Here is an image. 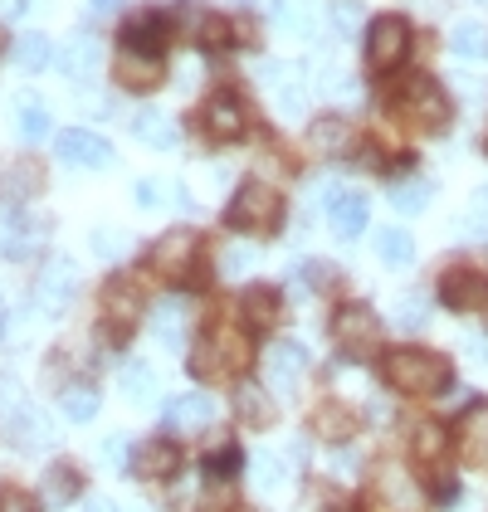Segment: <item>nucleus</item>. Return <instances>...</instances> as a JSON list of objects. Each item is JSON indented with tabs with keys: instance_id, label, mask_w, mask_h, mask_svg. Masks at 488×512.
Masks as SVG:
<instances>
[{
	"instance_id": "1",
	"label": "nucleus",
	"mask_w": 488,
	"mask_h": 512,
	"mask_svg": "<svg viewBox=\"0 0 488 512\" xmlns=\"http://www.w3.org/2000/svg\"><path fill=\"white\" fill-rule=\"evenodd\" d=\"M386 381L401 395H435L449 386V361L425 347H401L386 356Z\"/></svg>"
},
{
	"instance_id": "2",
	"label": "nucleus",
	"mask_w": 488,
	"mask_h": 512,
	"mask_svg": "<svg viewBox=\"0 0 488 512\" xmlns=\"http://www.w3.org/2000/svg\"><path fill=\"white\" fill-rule=\"evenodd\" d=\"M284 220V196L269 181H244V191L230 200V225L249 235H269Z\"/></svg>"
},
{
	"instance_id": "3",
	"label": "nucleus",
	"mask_w": 488,
	"mask_h": 512,
	"mask_svg": "<svg viewBox=\"0 0 488 512\" xmlns=\"http://www.w3.org/2000/svg\"><path fill=\"white\" fill-rule=\"evenodd\" d=\"M74 298H79V264H74L69 254L44 259L40 278H35V308L49 317H59L74 308Z\"/></svg>"
},
{
	"instance_id": "4",
	"label": "nucleus",
	"mask_w": 488,
	"mask_h": 512,
	"mask_svg": "<svg viewBox=\"0 0 488 512\" xmlns=\"http://www.w3.org/2000/svg\"><path fill=\"white\" fill-rule=\"evenodd\" d=\"M332 337H337V347L347 356H371L381 347V317L371 313L366 303H347L332 317Z\"/></svg>"
},
{
	"instance_id": "5",
	"label": "nucleus",
	"mask_w": 488,
	"mask_h": 512,
	"mask_svg": "<svg viewBox=\"0 0 488 512\" xmlns=\"http://www.w3.org/2000/svg\"><path fill=\"white\" fill-rule=\"evenodd\" d=\"M396 103H401V118L415 122V127H425V132H440L449 122V98L435 79H410Z\"/></svg>"
},
{
	"instance_id": "6",
	"label": "nucleus",
	"mask_w": 488,
	"mask_h": 512,
	"mask_svg": "<svg viewBox=\"0 0 488 512\" xmlns=\"http://www.w3.org/2000/svg\"><path fill=\"white\" fill-rule=\"evenodd\" d=\"M410 54V25L401 15H381V20H371V35H366V64L371 69H396V64H406Z\"/></svg>"
},
{
	"instance_id": "7",
	"label": "nucleus",
	"mask_w": 488,
	"mask_h": 512,
	"mask_svg": "<svg viewBox=\"0 0 488 512\" xmlns=\"http://www.w3.org/2000/svg\"><path fill=\"white\" fill-rule=\"evenodd\" d=\"M244 361H249V342L240 332H215V337H205L201 352L191 356L196 376H230V371H244Z\"/></svg>"
},
{
	"instance_id": "8",
	"label": "nucleus",
	"mask_w": 488,
	"mask_h": 512,
	"mask_svg": "<svg viewBox=\"0 0 488 512\" xmlns=\"http://www.w3.org/2000/svg\"><path fill=\"white\" fill-rule=\"evenodd\" d=\"M201 254V235L196 230H166L157 244H152V269L162 278H186L191 264Z\"/></svg>"
},
{
	"instance_id": "9",
	"label": "nucleus",
	"mask_w": 488,
	"mask_h": 512,
	"mask_svg": "<svg viewBox=\"0 0 488 512\" xmlns=\"http://www.w3.org/2000/svg\"><path fill=\"white\" fill-rule=\"evenodd\" d=\"M201 127H205L210 142H240L244 137V103L235 98V93H215V98H205Z\"/></svg>"
},
{
	"instance_id": "10",
	"label": "nucleus",
	"mask_w": 488,
	"mask_h": 512,
	"mask_svg": "<svg viewBox=\"0 0 488 512\" xmlns=\"http://www.w3.org/2000/svg\"><path fill=\"white\" fill-rule=\"evenodd\" d=\"M54 157L64 161V166H108V161H113V147H108L98 132H88V127H69V132H59Z\"/></svg>"
},
{
	"instance_id": "11",
	"label": "nucleus",
	"mask_w": 488,
	"mask_h": 512,
	"mask_svg": "<svg viewBox=\"0 0 488 512\" xmlns=\"http://www.w3.org/2000/svg\"><path fill=\"white\" fill-rule=\"evenodd\" d=\"M118 79H122V88H132V93H152V88H157V83L166 79L162 54H152V49H132V44H122Z\"/></svg>"
},
{
	"instance_id": "12",
	"label": "nucleus",
	"mask_w": 488,
	"mask_h": 512,
	"mask_svg": "<svg viewBox=\"0 0 488 512\" xmlns=\"http://www.w3.org/2000/svg\"><path fill=\"white\" fill-rule=\"evenodd\" d=\"M210 420H215V400L201 391L191 395H176V400H166L162 410V425L176 434H196V430H210Z\"/></svg>"
},
{
	"instance_id": "13",
	"label": "nucleus",
	"mask_w": 488,
	"mask_h": 512,
	"mask_svg": "<svg viewBox=\"0 0 488 512\" xmlns=\"http://www.w3.org/2000/svg\"><path fill=\"white\" fill-rule=\"evenodd\" d=\"M303 371H308V352L298 347V342H274L269 352H264V376L279 386V391H298V381H303Z\"/></svg>"
},
{
	"instance_id": "14",
	"label": "nucleus",
	"mask_w": 488,
	"mask_h": 512,
	"mask_svg": "<svg viewBox=\"0 0 488 512\" xmlns=\"http://www.w3.org/2000/svg\"><path fill=\"white\" fill-rule=\"evenodd\" d=\"M454 444H459V454H464L469 464L488 469V405H469V410L459 415Z\"/></svg>"
},
{
	"instance_id": "15",
	"label": "nucleus",
	"mask_w": 488,
	"mask_h": 512,
	"mask_svg": "<svg viewBox=\"0 0 488 512\" xmlns=\"http://www.w3.org/2000/svg\"><path fill=\"white\" fill-rule=\"evenodd\" d=\"M440 293H445L449 308H459V313L488 308V278L479 274V269H454V274H445Z\"/></svg>"
},
{
	"instance_id": "16",
	"label": "nucleus",
	"mask_w": 488,
	"mask_h": 512,
	"mask_svg": "<svg viewBox=\"0 0 488 512\" xmlns=\"http://www.w3.org/2000/svg\"><path fill=\"white\" fill-rule=\"evenodd\" d=\"M98 64H103V49H98V40L93 35H74V40L59 49V74L64 79H93L98 74Z\"/></svg>"
},
{
	"instance_id": "17",
	"label": "nucleus",
	"mask_w": 488,
	"mask_h": 512,
	"mask_svg": "<svg viewBox=\"0 0 488 512\" xmlns=\"http://www.w3.org/2000/svg\"><path fill=\"white\" fill-rule=\"evenodd\" d=\"M152 342L166 352H181L186 347V303L181 298H162L157 313H152Z\"/></svg>"
},
{
	"instance_id": "18",
	"label": "nucleus",
	"mask_w": 488,
	"mask_h": 512,
	"mask_svg": "<svg viewBox=\"0 0 488 512\" xmlns=\"http://www.w3.org/2000/svg\"><path fill=\"white\" fill-rule=\"evenodd\" d=\"M132 132H137V142H142V147H152V152H176V147H181L176 122L166 118V113H157V108L137 113V118H132Z\"/></svg>"
},
{
	"instance_id": "19",
	"label": "nucleus",
	"mask_w": 488,
	"mask_h": 512,
	"mask_svg": "<svg viewBox=\"0 0 488 512\" xmlns=\"http://www.w3.org/2000/svg\"><path fill=\"white\" fill-rule=\"evenodd\" d=\"M235 410H240V420L249 430H269L274 425V400H269V391L259 381H240L235 386Z\"/></svg>"
},
{
	"instance_id": "20",
	"label": "nucleus",
	"mask_w": 488,
	"mask_h": 512,
	"mask_svg": "<svg viewBox=\"0 0 488 512\" xmlns=\"http://www.w3.org/2000/svg\"><path fill=\"white\" fill-rule=\"evenodd\" d=\"M103 317H108V322H118V327L137 322V317H142V293H137V283L113 278V283L103 288Z\"/></svg>"
},
{
	"instance_id": "21",
	"label": "nucleus",
	"mask_w": 488,
	"mask_h": 512,
	"mask_svg": "<svg viewBox=\"0 0 488 512\" xmlns=\"http://www.w3.org/2000/svg\"><path fill=\"white\" fill-rule=\"evenodd\" d=\"M308 142H313L323 157H347L352 142H357V132H352V122L347 118H318L313 122V132H308Z\"/></svg>"
},
{
	"instance_id": "22",
	"label": "nucleus",
	"mask_w": 488,
	"mask_h": 512,
	"mask_svg": "<svg viewBox=\"0 0 488 512\" xmlns=\"http://www.w3.org/2000/svg\"><path fill=\"white\" fill-rule=\"evenodd\" d=\"M279 308H284V298L274 293V288H249L240 298V313L249 327H259V332H269L274 322H279Z\"/></svg>"
},
{
	"instance_id": "23",
	"label": "nucleus",
	"mask_w": 488,
	"mask_h": 512,
	"mask_svg": "<svg viewBox=\"0 0 488 512\" xmlns=\"http://www.w3.org/2000/svg\"><path fill=\"white\" fill-rule=\"evenodd\" d=\"M132 473H137V478H171V473H176V449H171L166 439L142 444V449L132 454Z\"/></svg>"
},
{
	"instance_id": "24",
	"label": "nucleus",
	"mask_w": 488,
	"mask_h": 512,
	"mask_svg": "<svg viewBox=\"0 0 488 512\" xmlns=\"http://www.w3.org/2000/svg\"><path fill=\"white\" fill-rule=\"evenodd\" d=\"M327 215H332V235L337 239H357L366 230V200L362 196H337L327 205Z\"/></svg>"
},
{
	"instance_id": "25",
	"label": "nucleus",
	"mask_w": 488,
	"mask_h": 512,
	"mask_svg": "<svg viewBox=\"0 0 488 512\" xmlns=\"http://www.w3.org/2000/svg\"><path fill=\"white\" fill-rule=\"evenodd\" d=\"M79 488H83V483H79V473L69 469V464H49V469H44L40 493H44V503H49V508H69Z\"/></svg>"
},
{
	"instance_id": "26",
	"label": "nucleus",
	"mask_w": 488,
	"mask_h": 512,
	"mask_svg": "<svg viewBox=\"0 0 488 512\" xmlns=\"http://www.w3.org/2000/svg\"><path fill=\"white\" fill-rule=\"evenodd\" d=\"M376 254H381L386 269H410V264H415V239H410L401 225H391V230L376 235Z\"/></svg>"
},
{
	"instance_id": "27",
	"label": "nucleus",
	"mask_w": 488,
	"mask_h": 512,
	"mask_svg": "<svg viewBox=\"0 0 488 512\" xmlns=\"http://www.w3.org/2000/svg\"><path fill=\"white\" fill-rule=\"evenodd\" d=\"M10 439H15V444H25V449H35V444H49L54 434H49V420H44L40 410L20 405V410L10 415Z\"/></svg>"
},
{
	"instance_id": "28",
	"label": "nucleus",
	"mask_w": 488,
	"mask_h": 512,
	"mask_svg": "<svg viewBox=\"0 0 488 512\" xmlns=\"http://www.w3.org/2000/svg\"><path fill=\"white\" fill-rule=\"evenodd\" d=\"M313 425H318V434L323 439H352L357 434V415L347 410V405H337V400H327V405H318V415H313Z\"/></svg>"
},
{
	"instance_id": "29",
	"label": "nucleus",
	"mask_w": 488,
	"mask_h": 512,
	"mask_svg": "<svg viewBox=\"0 0 488 512\" xmlns=\"http://www.w3.org/2000/svg\"><path fill=\"white\" fill-rule=\"evenodd\" d=\"M0 191L10 200H25V196H35L40 191V166L35 161H10V166H0Z\"/></svg>"
},
{
	"instance_id": "30",
	"label": "nucleus",
	"mask_w": 488,
	"mask_h": 512,
	"mask_svg": "<svg viewBox=\"0 0 488 512\" xmlns=\"http://www.w3.org/2000/svg\"><path fill=\"white\" fill-rule=\"evenodd\" d=\"M166 35H171V30H166V15H157V10H152V15H137V20L127 25V44H132V49H152V54H162Z\"/></svg>"
},
{
	"instance_id": "31",
	"label": "nucleus",
	"mask_w": 488,
	"mask_h": 512,
	"mask_svg": "<svg viewBox=\"0 0 488 512\" xmlns=\"http://www.w3.org/2000/svg\"><path fill=\"white\" fill-rule=\"evenodd\" d=\"M430 196H435V186H430L425 176H406V181L391 186V205H396L401 215H420V210L430 205Z\"/></svg>"
},
{
	"instance_id": "32",
	"label": "nucleus",
	"mask_w": 488,
	"mask_h": 512,
	"mask_svg": "<svg viewBox=\"0 0 488 512\" xmlns=\"http://www.w3.org/2000/svg\"><path fill=\"white\" fill-rule=\"evenodd\" d=\"M118 381H122V395H127V400H152V395H157V371H152L142 356H132V361L122 366Z\"/></svg>"
},
{
	"instance_id": "33",
	"label": "nucleus",
	"mask_w": 488,
	"mask_h": 512,
	"mask_svg": "<svg viewBox=\"0 0 488 512\" xmlns=\"http://www.w3.org/2000/svg\"><path fill=\"white\" fill-rule=\"evenodd\" d=\"M449 49L459 54V59H479L488 49V30L484 25H474V20H459L454 30H449Z\"/></svg>"
},
{
	"instance_id": "34",
	"label": "nucleus",
	"mask_w": 488,
	"mask_h": 512,
	"mask_svg": "<svg viewBox=\"0 0 488 512\" xmlns=\"http://www.w3.org/2000/svg\"><path fill=\"white\" fill-rule=\"evenodd\" d=\"M49 59H54V49H49V40H44V35H35V30H30V35H20V40H15V64H20L25 74H40Z\"/></svg>"
},
{
	"instance_id": "35",
	"label": "nucleus",
	"mask_w": 488,
	"mask_h": 512,
	"mask_svg": "<svg viewBox=\"0 0 488 512\" xmlns=\"http://www.w3.org/2000/svg\"><path fill=\"white\" fill-rule=\"evenodd\" d=\"M137 200H142V205H152V210H162V205H186L181 186H176V181H162V176L137 181Z\"/></svg>"
},
{
	"instance_id": "36",
	"label": "nucleus",
	"mask_w": 488,
	"mask_h": 512,
	"mask_svg": "<svg viewBox=\"0 0 488 512\" xmlns=\"http://www.w3.org/2000/svg\"><path fill=\"white\" fill-rule=\"evenodd\" d=\"M254 264H259V249H254V244H240V239H235V244L220 249V274L225 278H244Z\"/></svg>"
},
{
	"instance_id": "37",
	"label": "nucleus",
	"mask_w": 488,
	"mask_h": 512,
	"mask_svg": "<svg viewBox=\"0 0 488 512\" xmlns=\"http://www.w3.org/2000/svg\"><path fill=\"white\" fill-rule=\"evenodd\" d=\"M93 415H98V391H93V386H74V391H64V420L88 425Z\"/></svg>"
},
{
	"instance_id": "38",
	"label": "nucleus",
	"mask_w": 488,
	"mask_h": 512,
	"mask_svg": "<svg viewBox=\"0 0 488 512\" xmlns=\"http://www.w3.org/2000/svg\"><path fill=\"white\" fill-rule=\"evenodd\" d=\"M274 25L284 30V35H308V5L303 0H274Z\"/></svg>"
},
{
	"instance_id": "39",
	"label": "nucleus",
	"mask_w": 488,
	"mask_h": 512,
	"mask_svg": "<svg viewBox=\"0 0 488 512\" xmlns=\"http://www.w3.org/2000/svg\"><path fill=\"white\" fill-rule=\"evenodd\" d=\"M303 108H308V93H303V83H293V79H284L279 88H274V113L279 118H303Z\"/></svg>"
},
{
	"instance_id": "40",
	"label": "nucleus",
	"mask_w": 488,
	"mask_h": 512,
	"mask_svg": "<svg viewBox=\"0 0 488 512\" xmlns=\"http://www.w3.org/2000/svg\"><path fill=\"white\" fill-rule=\"evenodd\" d=\"M430 322V303H425V293H406V298H396V327H425Z\"/></svg>"
},
{
	"instance_id": "41",
	"label": "nucleus",
	"mask_w": 488,
	"mask_h": 512,
	"mask_svg": "<svg viewBox=\"0 0 488 512\" xmlns=\"http://www.w3.org/2000/svg\"><path fill=\"white\" fill-rule=\"evenodd\" d=\"M20 132H25L30 142L49 137V113L40 108V98H20Z\"/></svg>"
},
{
	"instance_id": "42",
	"label": "nucleus",
	"mask_w": 488,
	"mask_h": 512,
	"mask_svg": "<svg viewBox=\"0 0 488 512\" xmlns=\"http://www.w3.org/2000/svg\"><path fill=\"white\" fill-rule=\"evenodd\" d=\"M249 473H254V483H259L264 493H274V488L284 483V459H279V454H254Z\"/></svg>"
},
{
	"instance_id": "43",
	"label": "nucleus",
	"mask_w": 488,
	"mask_h": 512,
	"mask_svg": "<svg viewBox=\"0 0 488 512\" xmlns=\"http://www.w3.org/2000/svg\"><path fill=\"white\" fill-rule=\"evenodd\" d=\"M464 235H469V239H488V186L469 196V210H464Z\"/></svg>"
},
{
	"instance_id": "44",
	"label": "nucleus",
	"mask_w": 488,
	"mask_h": 512,
	"mask_svg": "<svg viewBox=\"0 0 488 512\" xmlns=\"http://www.w3.org/2000/svg\"><path fill=\"white\" fill-rule=\"evenodd\" d=\"M332 30L347 40V35H357V25H362V0H332Z\"/></svg>"
},
{
	"instance_id": "45",
	"label": "nucleus",
	"mask_w": 488,
	"mask_h": 512,
	"mask_svg": "<svg viewBox=\"0 0 488 512\" xmlns=\"http://www.w3.org/2000/svg\"><path fill=\"white\" fill-rule=\"evenodd\" d=\"M440 449H445V430H440L435 420H425V425L415 430V454H420V459H440Z\"/></svg>"
},
{
	"instance_id": "46",
	"label": "nucleus",
	"mask_w": 488,
	"mask_h": 512,
	"mask_svg": "<svg viewBox=\"0 0 488 512\" xmlns=\"http://www.w3.org/2000/svg\"><path fill=\"white\" fill-rule=\"evenodd\" d=\"M103 464H108V469H132V444H127V434H108V439H103Z\"/></svg>"
},
{
	"instance_id": "47",
	"label": "nucleus",
	"mask_w": 488,
	"mask_h": 512,
	"mask_svg": "<svg viewBox=\"0 0 488 512\" xmlns=\"http://www.w3.org/2000/svg\"><path fill=\"white\" fill-rule=\"evenodd\" d=\"M201 44H205V49H225V44H230V20L205 15V20H201Z\"/></svg>"
},
{
	"instance_id": "48",
	"label": "nucleus",
	"mask_w": 488,
	"mask_h": 512,
	"mask_svg": "<svg viewBox=\"0 0 488 512\" xmlns=\"http://www.w3.org/2000/svg\"><path fill=\"white\" fill-rule=\"evenodd\" d=\"M0 512H35V503L20 488H0Z\"/></svg>"
},
{
	"instance_id": "49",
	"label": "nucleus",
	"mask_w": 488,
	"mask_h": 512,
	"mask_svg": "<svg viewBox=\"0 0 488 512\" xmlns=\"http://www.w3.org/2000/svg\"><path fill=\"white\" fill-rule=\"evenodd\" d=\"M20 405H25V395H20V386L0 381V415H10V410H20Z\"/></svg>"
},
{
	"instance_id": "50",
	"label": "nucleus",
	"mask_w": 488,
	"mask_h": 512,
	"mask_svg": "<svg viewBox=\"0 0 488 512\" xmlns=\"http://www.w3.org/2000/svg\"><path fill=\"white\" fill-rule=\"evenodd\" d=\"M93 249H103V254H122V249H127V239L108 235V230H98V235H93Z\"/></svg>"
},
{
	"instance_id": "51",
	"label": "nucleus",
	"mask_w": 488,
	"mask_h": 512,
	"mask_svg": "<svg viewBox=\"0 0 488 512\" xmlns=\"http://www.w3.org/2000/svg\"><path fill=\"white\" fill-rule=\"evenodd\" d=\"M122 5H127V0H88V15H98V20H103V15H118Z\"/></svg>"
},
{
	"instance_id": "52",
	"label": "nucleus",
	"mask_w": 488,
	"mask_h": 512,
	"mask_svg": "<svg viewBox=\"0 0 488 512\" xmlns=\"http://www.w3.org/2000/svg\"><path fill=\"white\" fill-rule=\"evenodd\" d=\"M464 352H469V361H474V366H488V342H484V337H469V347H464Z\"/></svg>"
},
{
	"instance_id": "53",
	"label": "nucleus",
	"mask_w": 488,
	"mask_h": 512,
	"mask_svg": "<svg viewBox=\"0 0 488 512\" xmlns=\"http://www.w3.org/2000/svg\"><path fill=\"white\" fill-rule=\"evenodd\" d=\"M25 10V0H0V15H20Z\"/></svg>"
},
{
	"instance_id": "54",
	"label": "nucleus",
	"mask_w": 488,
	"mask_h": 512,
	"mask_svg": "<svg viewBox=\"0 0 488 512\" xmlns=\"http://www.w3.org/2000/svg\"><path fill=\"white\" fill-rule=\"evenodd\" d=\"M83 512H118V508H113V503H103V498H93V503H88Z\"/></svg>"
},
{
	"instance_id": "55",
	"label": "nucleus",
	"mask_w": 488,
	"mask_h": 512,
	"mask_svg": "<svg viewBox=\"0 0 488 512\" xmlns=\"http://www.w3.org/2000/svg\"><path fill=\"white\" fill-rule=\"evenodd\" d=\"M127 512H142V508H127Z\"/></svg>"
},
{
	"instance_id": "56",
	"label": "nucleus",
	"mask_w": 488,
	"mask_h": 512,
	"mask_svg": "<svg viewBox=\"0 0 488 512\" xmlns=\"http://www.w3.org/2000/svg\"><path fill=\"white\" fill-rule=\"evenodd\" d=\"M244 5H249V0H244Z\"/></svg>"
}]
</instances>
